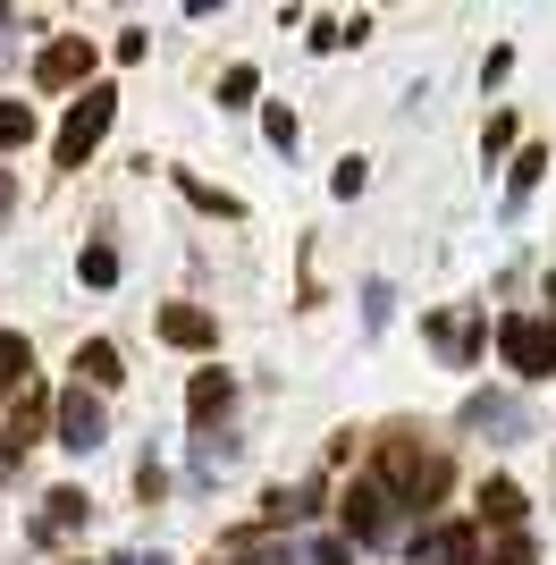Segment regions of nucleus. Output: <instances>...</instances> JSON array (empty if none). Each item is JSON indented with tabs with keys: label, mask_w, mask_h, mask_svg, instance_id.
<instances>
[{
	"label": "nucleus",
	"mask_w": 556,
	"mask_h": 565,
	"mask_svg": "<svg viewBox=\"0 0 556 565\" xmlns=\"http://www.w3.org/2000/svg\"><path fill=\"white\" fill-rule=\"evenodd\" d=\"M161 338H169V347H185V354H211V312L169 305V312H161Z\"/></svg>",
	"instance_id": "0eeeda50"
},
{
	"label": "nucleus",
	"mask_w": 556,
	"mask_h": 565,
	"mask_svg": "<svg viewBox=\"0 0 556 565\" xmlns=\"http://www.w3.org/2000/svg\"><path fill=\"white\" fill-rule=\"evenodd\" d=\"M85 76H93L85 43H51L43 60H34V85H43V94H68V85H85Z\"/></svg>",
	"instance_id": "7ed1b4c3"
},
{
	"label": "nucleus",
	"mask_w": 556,
	"mask_h": 565,
	"mask_svg": "<svg viewBox=\"0 0 556 565\" xmlns=\"http://www.w3.org/2000/svg\"><path fill=\"white\" fill-rule=\"evenodd\" d=\"M481 523H498V532H514V523H523V490H514L506 472H498V481H481Z\"/></svg>",
	"instance_id": "1a4fd4ad"
},
{
	"label": "nucleus",
	"mask_w": 556,
	"mask_h": 565,
	"mask_svg": "<svg viewBox=\"0 0 556 565\" xmlns=\"http://www.w3.org/2000/svg\"><path fill=\"white\" fill-rule=\"evenodd\" d=\"M110 110H118V94H110V85H85V94H76L68 127L51 136V152H60V169H76V161H85V152H93V143L110 136Z\"/></svg>",
	"instance_id": "f257e3e1"
},
{
	"label": "nucleus",
	"mask_w": 556,
	"mask_h": 565,
	"mask_svg": "<svg viewBox=\"0 0 556 565\" xmlns=\"http://www.w3.org/2000/svg\"><path fill=\"white\" fill-rule=\"evenodd\" d=\"M93 439H101V405L93 397H60V448H93Z\"/></svg>",
	"instance_id": "39448f33"
},
{
	"label": "nucleus",
	"mask_w": 556,
	"mask_h": 565,
	"mask_svg": "<svg viewBox=\"0 0 556 565\" xmlns=\"http://www.w3.org/2000/svg\"><path fill=\"white\" fill-rule=\"evenodd\" d=\"M254 85H261L254 68H228V76H220V102H228V110H236V102H254Z\"/></svg>",
	"instance_id": "4468645a"
},
{
	"label": "nucleus",
	"mask_w": 556,
	"mask_h": 565,
	"mask_svg": "<svg viewBox=\"0 0 556 565\" xmlns=\"http://www.w3.org/2000/svg\"><path fill=\"white\" fill-rule=\"evenodd\" d=\"M346 532L354 541H379V532H388V490H346Z\"/></svg>",
	"instance_id": "423d86ee"
},
{
	"label": "nucleus",
	"mask_w": 556,
	"mask_h": 565,
	"mask_svg": "<svg viewBox=\"0 0 556 565\" xmlns=\"http://www.w3.org/2000/svg\"><path fill=\"white\" fill-rule=\"evenodd\" d=\"M76 372H85V388H118V347H110V338H93V347L76 354Z\"/></svg>",
	"instance_id": "9b49d317"
},
{
	"label": "nucleus",
	"mask_w": 556,
	"mask_h": 565,
	"mask_svg": "<svg viewBox=\"0 0 556 565\" xmlns=\"http://www.w3.org/2000/svg\"><path fill=\"white\" fill-rule=\"evenodd\" d=\"M498 347H506V363L523 380H548L556 372V330H548V321H532V312H514L506 330H498Z\"/></svg>",
	"instance_id": "f03ea898"
},
{
	"label": "nucleus",
	"mask_w": 556,
	"mask_h": 565,
	"mask_svg": "<svg viewBox=\"0 0 556 565\" xmlns=\"http://www.w3.org/2000/svg\"><path fill=\"white\" fill-rule=\"evenodd\" d=\"M18 143H34V110H25V102H0V152H18Z\"/></svg>",
	"instance_id": "f8f14e48"
},
{
	"label": "nucleus",
	"mask_w": 556,
	"mask_h": 565,
	"mask_svg": "<svg viewBox=\"0 0 556 565\" xmlns=\"http://www.w3.org/2000/svg\"><path fill=\"white\" fill-rule=\"evenodd\" d=\"M228 397H236V380H228V372H194V397H185V405L211 423V414H228Z\"/></svg>",
	"instance_id": "9d476101"
},
{
	"label": "nucleus",
	"mask_w": 556,
	"mask_h": 565,
	"mask_svg": "<svg viewBox=\"0 0 556 565\" xmlns=\"http://www.w3.org/2000/svg\"><path fill=\"white\" fill-rule=\"evenodd\" d=\"M25 380H34V347H25V338H18V330H0V405L18 397Z\"/></svg>",
	"instance_id": "6e6552de"
},
{
	"label": "nucleus",
	"mask_w": 556,
	"mask_h": 565,
	"mask_svg": "<svg viewBox=\"0 0 556 565\" xmlns=\"http://www.w3.org/2000/svg\"><path fill=\"white\" fill-rule=\"evenodd\" d=\"M51 523H85V490H60V498H51Z\"/></svg>",
	"instance_id": "2eb2a0df"
},
{
	"label": "nucleus",
	"mask_w": 556,
	"mask_h": 565,
	"mask_svg": "<svg viewBox=\"0 0 556 565\" xmlns=\"http://www.w3.org/2000/svg\"><path fill=\"white\" fill-rule=\"evenodd\" d=\"M85 287H118V254L110 245H85Z\"/></svg>",
	"instance_id": "ddd939ff"
},
{
	"label": "nucleus",
	"mask_w": 556,
	"mask_h": 565,
	"mask_svg": "<svg viewBox=\"0 0 556 565\" xmlns=\"http://www.w3.org/2000/svg\"><path fill=\"white\" fill-rule=\"evenodd\" d=\"M498 565H532V541H523V532H514V541L498 548Z\"/></svg>",
	"instance_id": "dca6fc26"
},
{
	"label": "nucleus",
	"mask_w": 556,
	"mask_h": 565,
	"mask_svg": "<svg viewBox=\"0 0 556 565\" xmlns=\"http://www.w3.org/2000/svg\"><path fill=\"white\" fill-rule=\"evenodd\" d=\"M421 565H472L481 557V523H447V532H430V541H414Z\"/></svg>",
	"instance_id": "20e7f679"
}]
</instances>
